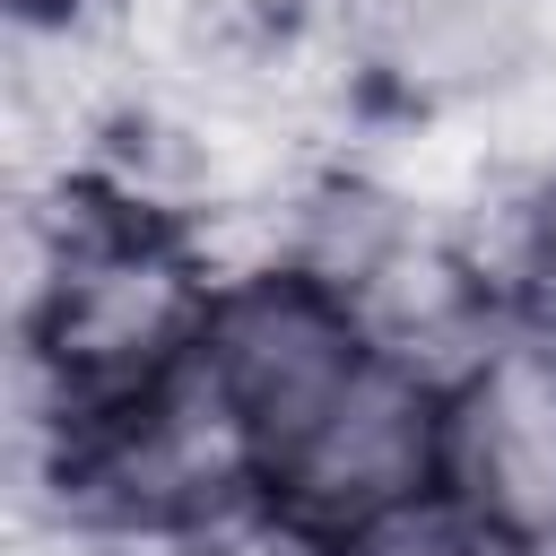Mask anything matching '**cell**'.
I'll list each match as a JSON object with an SVG mask.
<instances>
[{"instance_id":"obj_1","label":"cell","mask_w":556,"mask_h":556,"mask_svg":"<svg viewBox=\"0 0 556 556\" xmlns=\"http://www.w3.org/2000/svg\"><path fill=\"white\" fill-rule=\"evenodd\" d=\"M200 391L235 434L261 521L304 556H339L443 495V382L287 252L217 278Z\"/></svg>"},{"instance_id":"obj_2","label":"cell","mask_w":556,"mask_h":556,"mask_svg":"<svg viewBox=\"0 0 556 556\" xmlns=\"http://www.w3.org/2000/svg\"><path fill=\"white\" fill-rule=\"evenodd\" d=\"M226 261L122 165H70L43 208H26L17 278V382L26 443L104 426L200 365V330Z\"/></svg>"},{"instance_id":"obj_3","label":"cell","mask_w":556,"mask_h":556,"mask_svg":"<svg viewBox=\"0 0 556 556\" xmlns=\"http://www.w3.org/2000/svg\"><path fill=\"white\" fill-rule=\"evenodd\" d=\"M443 495L495 556H556V321L521 313L443 382Z\"/></svg>"},{"instance_id":"obj_4","label":"cell","mask_w":556,"mask_h":556,"mask_svg":"<svg viewBox=\"0 0 556 556\" xmlns=\"http://www.w3.org/2000/svg\"><path fill=\"white\" fill-rule=\"evenodd\" d=\"M495 269L513 278L521 313L556 321V156L530 165V182L513 191V208H504V243H495Z\"/></svg>"},{"instance_id":"obj_5","label":"cell","mask_w":556,"mask_h":556,"mask_svg":"<svg viewBox=\"0 0 556 556\" xmlns=\"http://www.w3.org/2000/svg\"><path fill=\"white\" fill-rule=\"evenodd\" d=\"M96 9H104V0H9L17 35H78Z\"/></svg>"}]
</instances>
